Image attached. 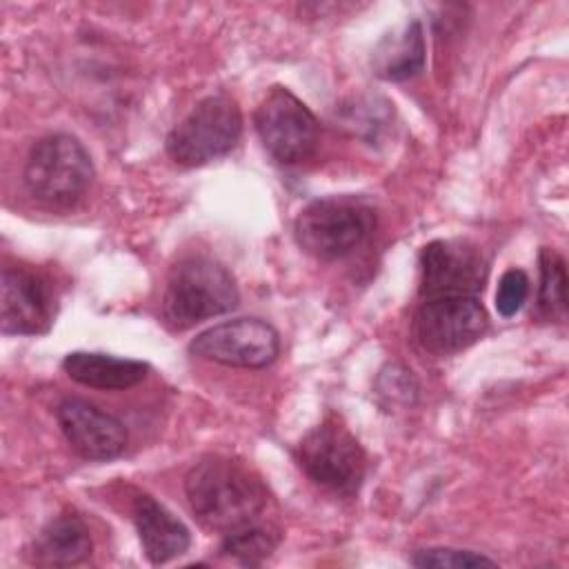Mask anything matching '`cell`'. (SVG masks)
<instances>
[{
    "instance_id": "5bb4252c",
    "label": "cell",
    "mask_w": 569,
    "mask_h": 569,
    "mask_svg": "<svg viewBox=\"0 0 569 569\" xmlns=\"http://www.w3.org/2000/svg\"><path fill=\"white\" fill-rule=\"evenodd\" d=\"M91 533L76 513H60L33 538L27 556L40 567H73L91 556Z\"/></svg>"
},
{
    "instance_id": "e0dca14e",
    "label": "cell",
    "mask_w": 569,
    "mask_h": 569,
    "mask_svg": "<svg viewBox=\"0 0 569 569\" xmlns=\"http://www.w3.org/2000/svg\"><path fill=\"white\" fill-rule=\"evenodd\" d=\"M280 542L278 529L256 522L249 527H242L238 531L224 533L220 542V556H229L242 565H260L264 558H269Z\"/></svg>"
},
{
    "instance_id": "ba28073f",
    "label": "cell",
    "mask_w": 569,
    "mask_h": 569,
    "mask_svg": "<svg viewBox=\"0 0 569 569\" xmlns=\"http://www.w3.org/2000/svg\"><path fill=\"white\" fill-rule=\"evenodd\" d=\"M489 318L478 296L425 298L413 316L416 342L438 356L456 353L482 338Z\"/></svg>"
},
{
    "instance_id": "ffe728a7",
    "label": "cell",
    "mask_w": 569,
    "mask_h": 569,
    "mask_svg": "<svg viewBox=\"0 0 569 569\" xmlns=\"http://www.w3.org/2000/svg\"><path fill=\"white\" fill-rule=\"evenodd\" d=\"M529 298V276L522 269H509L502 273L496 291V309L502 318L516 316Z\"/></svg>"
},
{
    "instance_id": "6da1fadb",
    "label": "cell",
    "mask_w": 569,
    "mask_h": 569,
    "mask_svg": "<svg viewBox=\"0 0 569 569\" xmlns=\"http://www.w3.org/2000/svg\"><path fill=\"white\" fill-rule=\"evenodd\" d=\"M184 493L198 522L222 536L262 522L269 505L262 478L242 460L218 453L200 458L189 469Z\"/></svg>"
},
{
    "instance_id": "44dd1931",
    "label": "cell",
    "mask_w": 569,
    "mask_h": 569,
    "mask_svg": "<svg viewBox=\"0 0 569 569\" xmlns=\"http://www.w3.org/2000/svg\"><path fill=\"white\" fill-rule=\"evenodd\" d=\"M378 393L389 396L391 402H411V398L416 396V382L411 371L402 367H389L378 378Z\"/></svg>"
},
{
    "instance_id": "52a82bcc",
    "label": "cell",
    "mask_w": 569,
    "mask_h": 569,
    "mask_svg": "<svg viewBox=\"0 0 569 569\" xmlns=\"http://www.w3.org/2000/svg\"><path fill=\"white\" fill-rule=\"evenodd\" d=\"M258 138L280 164H298L318 147L320 124L311 109L287 87H271L253 113Z\"/></svg>"
},
{
    "instance_id": "3957f363",
    "label": "cell",
    "mask_w": 569,
    "mask_h": 569,
    "mask_svg": "<svg viewBox=\"0 0 569 569\" xmlns=\"http://www.w3.org/2000/svg\"><path fill=\"white\" fill-rule=\"evenodd\" d=\"M373 209L353 196H331L309 202L293 222L296 242L318 260H340L353 253L373 231Z\"/></svg>"
},
{
    "instance_id": "4fadbf2b",
    "label": "cell",
    "mask_w": 569,
    "mask_h": 569,
    "mask_svg": "<svg viewBox=\"0 0 569 569\" xmlns=\"http://www.w3.org/2000/svg\"><path fill=\"white\" fill-rule=\"evenodd\" d=\"M131 518L142 551L151 565H164L182 556L191 545V533L187 525L176 518L162 502L147 493L133 498Z\"/></svg>"
},
{
    "instance_id": "8992f818",
    "label": "cell",
    "mask_w": 569,
    "mask_h": 569,
    "mask_svg": "<svg viewBox=\"0 0 569 569\" xmlns=\"http://www.w3.org/2000/svg\"><path fill=\"white\" fill-rule=\"evenodd\" d=\"M296 460L309 480L342 496H353L367 473L362 445L333 418L316 425L302 436L296 447Z\"/></svg>"
},
{
    "instance_id": "277c9868",
    "label": "cell",
    "mask_w": 569,
    "mask_h": 569,
    "mask_svg": "<svg viewBox=\"0 0 569 569\" xmlns=\"http://www.w3.org/2000/svg\"><path fill=\"white\" fill-rule=\"evenodd\" d=\"M93 162L84 144L69 133L40 138L24 162V184L29 193L47 207H71L89 189Z\"/></svg>"
},
{
    "instance_id": "9a60e30c",
    "label": "cell",
    "mask_w": 569,
    "mask_h": 569,
    "mask_svg": "<svg viewBox=\"0 0 569 569\" xmlns=\"http://www.w3.org/2000/svg\"><path fill=\"white\" fill-rule=\"evenodd\" d=\"M64 373L89 389L120 391L136 387L149 373V365L133 358H118L96 351H71L62 358Z\"/></svg>"
},
{
    "instance_id": "9c48e42d",
    "label": "cell",
    "mask_w": 569,
    "mask_h": 569,
    "mask_svg": "<svg viewBox=\"0 0 569 569\" xmlns=\"http://www.w3.org/2000/svg\"><path fill=\"white\" fill-rule=\"evenodd\" d=\"M189 351L202 360L238 367L264 369L280 353L278 331L260 318H236L200 331Z\"/></svg>"
},
{
    "instance_id": "8fae6325",
    "label": "cell",
    "mask_w": 569,
    "mask_h": 569,
    "mask_svg": "<svg viewBox=\"0 0 569 569\" xmlns=\"http://www.w3.org/2000/svg\"><path fill=\"white\" fill-rule=\"evenodd\" d=\"M53 320L49 282L29 269L7 267L0 278V329L4 336H36Z\"/></svg>"
},
{
    "instance_id": "7c38bea8",
    "label": "cell",
    "mask_w": 569,
    "mask_h": 569,
    "mask_svg": "<svg viewBox=\"0 0 569 569\" xmlns=\"http://www.w3.org/2000/svg\"><path fill=\"white\" fill-rule=\"evenodd\" d=\"M56 420L71 449L84 460H113L127 447L124 425L87 400H62Z\"/></svg>"
},
{
    "instance_id": "5b68a950",
    "label": "cell",
    "mask_w": 569,
    "mask_h": 569,
    "mask_svg": "<svg viewBox=\"0 0 569 569\" xmlns=\"http://www.w3.org/2000/svg\"><path fill=\"white\" fill-rule=\"evenodd\" d=\"M242 136V113L229 96L200 100L167 136V153L184 167H200L227 156Z\"/></svg>"
},
{
    "instance_id": "2e32d148",
    "label": "cell",
    "mask_w": 569,
    "mask_h": 569,
    "mask_svg": "<svg viewBox=\"0 0 569 569\" xmlns=\"http://www.w3.org/2000/svg\"><path fill=\"white\" fill-rule=\"evenodd\" d=\"M427 47L420 20H409L400 29L387 33L373 49V73L389 82H402L425 69Z\"/></svg>"
},
{
    "instance_id": "d6986e66",
    "label": "cell",
    "mask_w": 569,
    "mask_h": 569,
    "mask_svg": "<svg viewBox=\"0 0 569 569\" xmlns=\"http://www.w3.org/2000/svg\"><path fill=\"white\" fill-rule=\"evenodd\" d=\"M411 565L420 569H476V567H496V560L469 549L427 547V549H418L411 556Z\"/></svg>"
},
{
    "instance_id": "ac0fdd59",
    "label": "cell",
    "mask_w": 569,
    "mask_h": 569,
    "mask_svg": "<svg viewBox=\"0 0 569 569\" xmlns=\"http://www.w3.org/2000/svg\"><path fill=\"white\" fill-rule=\"evenodd\" d=\"M540 287L538 307L547 318H560L567 309V271L565 260L553 249L540 251Z\"/></svg>"
},
{
    "instance_id": "30bf717a",
    "label": "cell",
    "mask_w": 569,
    "mask_h": 569,
    "mask_svg": "<svg viewBox=\"0 0 569 569\" xmlns=\"http://www.w3.org/2000/svg\"><path fill=\"white\" fill-rule=\"evenodd\" d=\"M487 271V258L471 240H433L420 253V296H478Z\"/></svg>"
},
{
    "instance_id": "7a4b0ae2",
    "label": "cell",
    "mask_w": 569,
    "mask_h": 569,
    "mask_svg": "<svg viewBox=\"0 0 569 569\" xmlns=\"http://www.w3.org/2000/svg\"><path fill=\"white\" fill-rule=\"evenodd\" d=\"M240 291L231 271L213 258L189 256L173 264L162 298V316L173 329H189L238 307Z\"/></svg>"
}]
</instances>
